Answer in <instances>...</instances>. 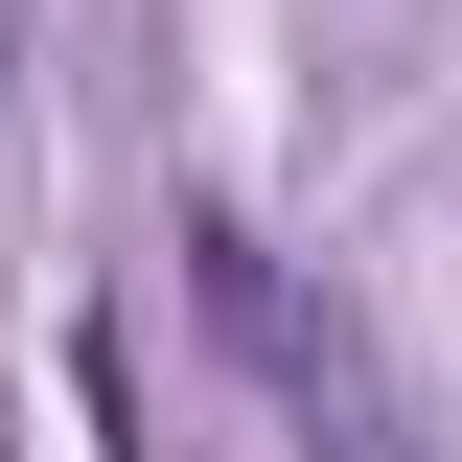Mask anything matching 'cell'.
I'll return each instance as SVG.
<instances>
[{
    "label": "cell",
    "instance_id": "1",
    "mask_svg": "<svg viewBox=\"0 0 462 462\" xmlns=\"http://www.w3.org/2000/svg\"><path fill=\"white\" fill-rule=\"evenodd\" d=\"M208 254V324H231V370L254 393H300V416H346V324H300V278L254 254V231H185Z\"/></svg>",
    "mask_w": 462,
    "mask_h": 462
}]
</instances>
